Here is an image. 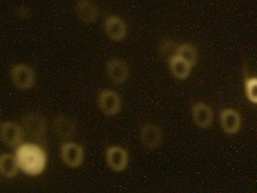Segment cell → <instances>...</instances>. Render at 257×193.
Wrapping results in <instances>:
<instances>
[{
  "mask_svg": "<svg viewBox=\"0 0 257 193\" xmlns=\"http://www.w3.org/2000/svg\"><path fill=\"white\" fill-rule=\"evenodd\" d=\"M15 157L21 172L29 177L41 176L47 169V151L37 143L24 142L15 149Z\"/></svg>",
  "mask_w": 257,
  "mask_h": 193,
  "instance_id": "cell-1",
  "label": "cell"
},
{
  "mask_svg": "<svg viewBox=\"0 0 257 193\" xmlns=\"http://www.w3.org/2000/svg\"><path fill=\"white\" fill-rule=\"evenodd\" d=\"M20 167L15 157V154L3 153L0 156V174L3 178L7 180L14 179L17 177Z\"/></svg>",
  "mask_w": 257,
  "mask_h": 193,
  "instance_id": "cell-16",
  "label": "cell"
},
{
  "mask_svg": "<svg viewBox=\"0 0 257 193\" xmlns=\"http://www.w3.org/2000/svg\"><path fill=\"white\" fill-rule=\"evenodd\" d=\"M176 48L177 46L175 45V43L172 40L165 39L159 46V51L162 54V56L169 59L171 56H173L176 53Z\"/></svg>",
  "mask_w": 257,
  "mask_h": 193,
  "instance_id": "cell-19",
  "label": "cell"
},
{
  "mask_svg": "<svg viewBox=\"0 0 257 193\" xmlns=\"http://www.w3.org/2000/svg\"><path fill=\"white\" fill-rule=\"evenodd\" d=\"M60 157L68 167L79 168L85 160V151L79 143L69 140L61 145Z\"/></svg>",
  "mask_w": 257,
  "mask_h": 193,
  "instance_id": "cell-3",
  "label": "cell"
},
{
  "mask_svg": "<svg viewBox=\"0 0 257 193\" xmlns=\"http://www.w3.org/2000/svg\"><path fill=\"white\" fill-rule=\"evenodd\" d=\"M176 54L180 55L182 58L188 61L193 67H195L199 59V52L197 48L189 43H183L177 46L176 49Z\"/></svg>",
  "mask_w": 257,
  "mask_h": 193,
  "instance_id": "cell-17",
  "label": "cell"
},
{
  "mask_svg": "<svg viewBox=\"0 0 257 193\" xmlns=\"http://www.w3.org/2000/svg\"><path fill=\"white\" fill-rule=\"evenodd\" d=\"M52 128L55 135L64 141H69L76 132V126L73 119L64 114L58 115L53 119Z\"/></svg>",
  "mask_w": 257,
  "mask_h": 193,
  "instance_id": "cell-14",
  "label": "cell"
},
{
  "mask_svg": "<svg viewBox=\"0 0 257 193\" xmlns=\"http://www.w3.org/2000/svg\"><path fill=\"white\" fill-rule=\"evenodd\" d=\"M97 105L106 116H116L121 109V98L117 91L103 89L97 95Z\"/></svg>",
  "mask_w": 257,
  "mask_h": 193,
  "instance_id": "cell-6",
  "label": "cell"
},
{
  "mask_svg": "<svg viewBox=\"0 0 257 193\" xmlns=\"http://www.w3.org/2000/svg\"><path fill=\"white\" fill-rule=\"evenodd\" d=\"M168 63L172 75L178 80L187 79L194 68L188 61L176 53L168 59Z\"/></svg>",
  "mask_w": 257,
  "mask_h": 193,
  "instance_id": "cell-15",
  "label": "cell"
},
{
  "mask_svg": "<svg viewBox=\"0 0 257 193\" xmlns=\"http://www.w3.org/2000/svg\"><path fill=\"white\" fill-rule=\"evenodd\" d=\"M220 123L223 133L233 135L239 133L242 128V117L236 109L226 108L220 112Z\"/></svg>",
  "mask_w": 257,
  "mask_h": 193,
  "instance_id": "cell-13",
  "label": "cell"
},
{
  "mask_svg": "<svg viewBox=\"0 0 257 193\" xmlns=\"http://www.w3.org/2000/svg\"><path fill=\"white\" fill-rule=\"evenodd\" d=\"M103 27L106 36L113 42H120L127 36V24L117 15H109L104 19Z\"/></svg>",
  "mask_w": 257,
  "mask_h": 193,
  "instance_id": "cell-10",
  "label": "cell"
},
{
  "mask_svg": "<svg viewBox=\"0 0 257 193\" xmlns=\"http://www.w3.org/2000/svg\"><path fill=\"white\" fill-rule=\"evenodd\" d=\"M25 135L23 126L14 121H4L0 125V137L7 147L18 148L24 143Z\"/></svg>",
  "mask_w": 257,
  "mask_h": 193,
  "instance_id": "cell-4",
  "label": "cell"
},
{
  "mask_svg": "<svg viewBox=\"0 0 257 193\" xmlns=\"http://www.w3.org/2000/svg\"><path fill=\"white\" fill-rule=\"evenodd\" d=\"M245 93L248 102L257 105V76H245Z\"/></svg>",
  "mask_w": 257,
  "mask_h": 193,
  "instance_id": "cell-18",
  "label": "cell"
},
{
  "mask_svg": "<svg viewBox=\"0 0 257 193\" xmlns=\"http://www.w3.org/2000/svg\"><path fill=\"white\" fill-rule=\"evenodd\" d=\"M142 144L149 150H155L163 143V132L154 123L147 122L140 126L139 130Z\"/></svg>",
  "mask_w": 257,
  "mask_h": 193,
  "instance_id": "cell-8",
  "label": "cell"
},
{
  "mask_svg": "<svg viewBox=\"0 0 257 193\" xmlns=\"http://www.w3.org/2000/svg\"><path fill=\"white\" fill-rule=\"evenodd\" d=\"M105 70L108 77L114 84H124L129 79L130 69L128 64L119 57H113L107 61Z\"/></svg>",
  "mask_w": 257,
  "mask_h": 193,
  "instance_id": "cell-9",
  "label": "cell"
},
{
  "mask_svg": "<svg viewBox=\"0 0 257 193\" xmlns=\"http://www.w3.org/2000/svg\"><path fill=\"white\" fill-rule=\"evenodd\" d=\"M191 115L194 123L199 129H209L214 122V111L209 105L203 102H197L191 107Z\"/></svg>",
  "mask_w": 257,
  "mask_h": 193,
  "instance_id": "cell-12",
  "label": "cell"
},
{
  "mask_svg": "<svg viewBox=\"0 0 257 193\" xmlns=\"http://www.w3.org/2000/svg\"><path fill=\"white\" fill-rule=\"evenodd\" d=\"M22 126L25 134L35 139L44 137L47 133L46 119L41 113L38 112L26 113L23 117Z\"/></svg>",
  "mask_w": 257,
  "mask_h": 193,
  "instance_id": "cell-7",
  "label": "cell"
},
{
  "mask_svg": "<svg viewBox=\"0 0 257 193\" xmlns=\"http://www.w3.org/2000/svg\"><path fill=\"white\" fill-rule=\"evenodd\" d=\"M16 13L20 18L26 19L30 16V9L27 6H20L16 9Z\"/></svg>",
  "mask_w": 257,
  "mask_h": 193,
  "instance_id": "cell-20",
  "label": "cell"
},
{
  "mask_svg": "<svg viewBox=\"0 0 257 193\" xmlns=\"http://www.w3.org/2000/svg\"><path fill=\"white\" fill-rule=\"evenodd\" d=\"M73 12L83 24H91L97 22L99 18V7L94 0H76L73 5Z\"/></svg>",
  "mask_w": 257,
  "mask_h": 193,
  "instance_id": "cell-11",
  "label": "cell"
},
{
  "mask_svg": "<svg viewBox=\"0 0 257 193\" xmlns=\"http://www.w3.org/2000/svg\"><path fill=\"white\" fill-rule=\"evenodd\" d=\"M104 157L107 166L116 173L123 172L128 166V152L122 146H109L105 150Z\"/></svg>",
  "mask_w": 257,
  "mask_h": 193,
  "instance_id": "cell-5",
  "label": "cell"
},
{
  "mask_svg": "<svg viewBox=\"0 0 257 193\" xmlns=\"http://www.w3.org/2000/svg\"><path fill=\"white\" fill-rule=\"evenodd\" d=\"M10 76L14 86L23 91L33 88L36 83L34 70L29 65L24 63L13 65L10 70Z\"/></svg>",
  "mask_w": 257,
  "mask_h": 193,
  "instance_id": "cell-2",
  "label": "cell"
}]
</instances>
